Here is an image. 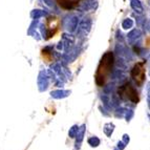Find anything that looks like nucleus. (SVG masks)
<instances>
[{
  "mask_svg": "<svg viewBox=\"0 0 150 150\" xmlns=\"http://www.w3.org/2000/svg\"><path fill=\"white\" fill-rule=\"evenodd\" d=\"M49 82H50V78H49L47 72L44 70V69L40 70L39 74H38V78H37V85L39 91L44 92L48 89Z\"/></svg>",
  "mask_w": 150,
  "mask_h": 150,
  "instance_id": "1",
  "label": "nucleus"
},
{
  "mask_svg": "<svg viewBox=\"0 0 150 150\" xmlns=\"http://www.w3.org/2000/svg\"><path fill=\"white\" fill-rule=\"evenodd\" d=\"M119 93L123 99H128L130 101H132L133 103H138V97L136 91L133 88L130 87V85H125L122 86L119 89Z\"/></svg>",
  "mask_w": 150,
  "mask_h": 150,
  "instance_id": "2",
  "label": "nucleus"
},
{
  "mask_svg": "<svg viewBox=\"0 0 150 150\" xmlns=\"http://www.w3.org/2000/svg\"><path fill=\"white\" fill-rule=\"evenodd\" d=\"M79 17L76 16V15H72V16H69L65 19L64 21V25H65V29H67L68 33H75L77 31V27L79 25Z\"/></svg>",
  "mask_w": 150,
  "mask_h": 150,
  "instance_id": "3",
  "label": "nucleus"
},
{
  "mask_svg": "<svg viewBox=\"0 0 150 150\" xmlns=\"http://www.w3.org/2000/svg\"><path fill=\"white\" fill-rule=\"evenodd\" d=\"M79 52H80V48L79 47H72L70 49H68L63 56H62V63L65 65L67 63H70L75 60L76 58L78 57Z\"/></svg>",
  "mask_w": 150,
  "mask_h": 150,
  "instance_id": "4",
  "label": "nucleus"
},
{
  "mask_svg": "<svg viewBox=\"0 0 150 150\" xmlns=\"http://www.w3.org/2000/svg\"><path fill=\"white\" fill-rule=\"evenodd\" d=\"M142 36V32L138 29H134L132 31H130L127 35V40H128V43L129 44H133L136 43V41L141 38Z\"/></svg>",
  "mask_w": 150,
  "mask_h": 150,
  "instance_id": "5",
  "label": "nucleus"
},
{
  "mask_svg": "<svg viewBox=\"0 0 150 150\" xmlns=\"http://www.w3.org/2000/svg\"><path fill=\"white\" fill-rule=\"evenodd\" d=\"M92 25V21L90 18H84L83 20L81 21L80 24H79V27H80V31L83 32L84 34H87V33L90 32Z\"/></svg>",
  "mask_w": 150,
  "mask_h": 150,
  "instance_id": "6",
  "label": "nucleus"
},
{
  "mask_svg": "<svg viewBox=\"0 0 150 150\" xmlns=\"http://www.w3.org/2000/svg\"><path fill=\"white\" fill-rule=\"evenodd\" d=\"M69 95H70V91H69V90H64V89H56L50 92V97H52V99H56V100L66 98Z\"/></svg>",
  "mask_w": 150,
  "mask_h": 150,
  "instance_id": "7",
  "label": "nucleus"
},
{
  "mask_svg": "<svg viewBox=\"0 0 150 150\" xmlns=\"http://www.w3.org/2000/svg\"><path fill=\"white\" fill-rule=\"evenodd\" d=\"M84 133H85V125H82L78 129V132H77V142H76V149H80L81 144H82V141L84 138Z\"/></svg>",
  "mask_w": 150,
  "mask_h": 150,
  "instance_id": "8",
  "label": "nucleus"
},
{
  "mask_svg": "<svg viewBox=\"0 0 150 150\" xmlns=\"http://www.w3.org/2000/svg\"><path fill=\"white\" fill-rule=\"evenodd\" d=\"M130 6L133 11L138 13V14H142L144 9H143V5L140 0H130Z\"/></svg>",
  "mask_w": 150,
  "mask_h": 150,
  "instance_id": "9",
  "label": "nucleus"
},
{
  "mask_svg": "<svg viewBox=\"0 0 150 150\" xmlns=\"http://www.w3.org/2000/svg\"><path fill=\"white\" fill-rule=\"evenodd\" d=\"M46 15H47V13H46L45 11H43V10L35 9L31 12V17H32L33 19H40V18L44 17Z\"/></svg>",
  "mask_w": 150,
  "mask_h": 150,
  "instance_id": "10",
  "label": "nucleus"
},
{
  "mask_svg": "<svg viewBox=\"0 0 150 150\" xmlns=\"http://www.w3.org/2000/svg\"><path fill=\"white\" fill-rule=\"evenodd\" d=\"M132 77L136 80H138V79H141V81H142V79H143V69H142V67H141V65L138 64V65H136L134 66V68H133V70H132Z\"/></svg>",
  "mask_w": 150,
  "mask_h": 150,
  "instance_id": "11",
  "label": "nucleus"
},
{
  "mask_svg": "<svg viewBox=\"0 0 150 150\" xmlns=\"http://www.w3.org/2000/svg\"><path fill=\"white\" fill-rule=\"evenodd\" d=\"M95 6H97V3L95 2H90V1H88V2H84L82 5H81L80 10L83 12H86V11H89L90 9H95Z\"/></svg>",
  "mask_w": 150,
  "mask_h": 150,
  "instance_id": "12",
  "label": "nucleus"
},
{
  "mask_svg": "<svg viewBox=\"0 0 150 150\" xmlns=\"http://www.w3.org/2000/svg\"><path fill=\"white\" fill-rule=\"evenodd\" d=\"M133 24H134V22H133L132 19H131V18H127V19H125V20L122 22V27L124 29H129L132 27Z\"/></svg>",
  "mask_w": 150,
  "mask_h": 150,
  "instance_id": "13",
  "label": "nucleus"
},
{
  "mask_svg": "<svg viewBox=\"0 0 150 150\" xmlns=\"http://www.w3.org/2000/svg\"><path fill=\"white\" fill-rule=\"evenodd\" d=\"M88 144L91 146V147H98L100 145V140H99L97 136H91V138H88Z\"/></svg>",
  "mask_w": 150,
  "mask_h": 150,
  "instance_id": "14",
  "label": "nucleus"
},
{
  "mask_svg": "<svg viewBox=\"0 0 150 150\" xmlns=\"http://www.w3.org/2000/svg\"><path fill=\"white\" fill-rule=\"evenodd\" d=\"M38 25H39V19H34V21H33L31 26H29V29H27V34L31 35L34 31H36Z\"/></svg>",
  "mask_w": 150,
  "mask_h": 150,
  "instance_id": "15",
  "label": "nucleus"
},
{
  "mask_svg": "<svg viewBox=\"0 0 150 150\" xmlns=\"http://www.w3.org/2000/svg\"><path fill=\"white\" fill-rule=\"evenodd\" d=\"M78 129H79L78 125H74V126H72V128L69 129V131H68L69 138H76V136H77V132H78Z\"/></svg>",
  "mask_w": 150,
  "mask_h": 150,
  "instance_id": "16",
  "label": "nucleus"
},
{
  "mask_svg": "<svg viewBox=\"0 0 150 150\" xmlns=\"http://www.w3.org/2000/svg\"><path fill=\"white\" fill-rule=\"evenodd\" d=\"M44 3H45L46 5L50 6V7L55 6V0H44Z\"/></svg>",
  "mask_w": 150,
  "mask_h": 150,
  "instance_id": "17",
  "label": "nucleus"
},
{
  "mask_svg": "<svg viewBox=\"0 0 150 150\" xmlns=\"http://www.w3.org/2000/svg\"><path fill=\"white\" fill-rule=\"evenodd\" d=\"M57 49H58V50H63V49H64V44H63V42H62V41H60V42L58 43Z\"/></svg>",
  "mask_w": 150,
  "mask_h": 150,
  "instance_id": "18",
  "label": "nucleus"
},
{
  "mask_svg": "<svg viewBox=\"0 0 150 150\" xmlns=\"http://www.w3.org/2000/svg\"><path fill=\"white\" fill-rule=\"evenodd\" d=\"M117 39H118V40L123 41V37H122V33L120 32V31H118V32H117Z\"/></svg>",
  "mask_w": 150,
  "mask_h": 150,
  "instance_id": "19",
  "label": "nucleus"
},
{
  "mask_svg": "<svg viewBox=\"0 0 150 150\" xmlns=\"http://www.w3.org/2000/svg\"><path fill=\"white\" fill-rule=\"evenodd\" d=\"M124 141H125V144H127V143L129 142V138H128V136H127V134H125V136H124Z\"/></svg>",
  "mask_w": 150,
  "mask_h": 150,
  "instance_id": "20",
  "label": "nucleus"
}]
</instances>
